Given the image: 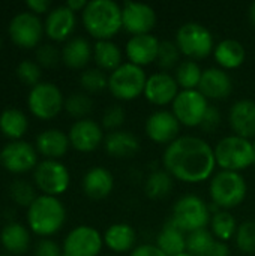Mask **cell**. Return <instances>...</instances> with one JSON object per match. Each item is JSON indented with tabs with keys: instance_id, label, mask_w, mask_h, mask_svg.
<instances>
[{
	"instance_id": "cell-1",
	"label": "cell",
	"mask_w": 255,
	"mask_h": 256,
	"mask_svg": "<svg viewBox=\"0 0 255 256\" xmlns=\"http://www.w3.org/2000/svg\"><path fill=\"white\" fill-rule=\"evenodd\" d=\"M164 170L183 183H201L212 177L216 160L213 147L200 136L183 135L167 146L162 156Z\"/></svg>"
},
{
	"instance_id": "cell-2",
	"label": "cell",
	"mask_w": 255,
	"mask_h": 256,
	"mask_svg": "<svg viewBox=\"0 0 255 256\" xmlns=\"http://www.w3.org/2000/svg\"><path fill=\"white\" fill-rule=\"evenodd\" d=\"M81 14L86 30L98 40H111L123 27L122 6L113 0H92Z\"/></svg>"
},
{
	"instance_id": "cell-3",
	"label": "cell",
	"mask_w": 255,
	"mask_h": 256,
	"mask_svg": "<svg viewBox=\"0 0 255 256\" xmlns=\"http://www.w3.org/2000/svg\"><path fill=\"white\" fill-rule=\"evenodd\" d=\"M65 219L66 210L56 196H38L27 212L29 226L35 234L42 237L56 234L63 226Z\"/></svg>"
},
{
	"instance_id": "cell-4",
	"label": "cell",
	"mask_w": 255,
	"mask_h": 256,
	"mask_svg": "<svg viewBox=\"0 0 255 256\" xmlns=\"http://www.w3.org/2000/svg\"><path fill=\"white\" fill-rule=\"evenodd\" d=\"M248 192L246 182L240 172L218 171L209 184V194L212 204L221 210H231L245 201Z\"/></svg>"
},
{
	"instance_id": "cell-5",
	"label": "cell",
	"mask_w": 255,
	"mask_h": 256,
	"mask_svg": "<svg viewBox=\"0 0 255 256\" xmlns=\"http://www.w3.org/2000/svg\"><path fill=\"white\" fill-rule=\"evenodd\" d=\"M213 152L216 165L222 171L240 172L255 164L252 142L237 135H228L219 140Z\"/></svg>"
},
{
	"instance_id": "cell-6",
	"label": "cell",
	"mask_w": 255,
	"mask_h": 256,
	"mask_svg": "<svg viewBox=\"0 0 255 256\" xmlns=\"http://www.w3.org/2000/svg\"><path fill=\"white\" fill-rule=\"evenodd\" d=\"M176 45L188 60L206 58L215 50V40L210 30L195 21L182 24L176 33Z\"/></svg>"
},
{
	"instance_id": "cell-7",
	"label": "cell",
	"mask_w": 255,
	"mask_h": 256,
	"mask_svg": "<svg viewBox=\"0 0 255 256\" xmlns=\"http://www.w3.org/2000/svg\"><path fill=\"white\" fill-rule=\"evenodd\" d=\"M147 78L143 68L126 62L110 74L108 90L119 100H134L144 94Z\"/></svg>"
},
{
	"instance_id": "cell-8",
	"label": "cell",
	"mask_w": 255,
	"mask_h": 256,
	"mask_svg": "<svg viewBox=\"0 0 255 256\" xmlns=\"http://www.w3.org/2000/svg\"><path fill=\"white\" fill-rule=\"evenodd\" d=\"M210 208L197 195H186L177 200L170 220L185 234L203 230L210 224Z\"/></svg>"
},
{
	"instance_id": "cell-9",
	"label": "cell",
	"mask_w": 255,
	"mask_h": 256,
	"mask_svg": "<svg viewBox=\"0 0 255 256\" xmlns=\"http://www.w3.org/2000/svg\"><path fill=\"white\" fill-rule=\"evenodd\" d=\"M29 108L38 118L50 120L65 108L60 88L51 82H39L29 93Z\"/></svg>"
},
{
	"instance_id": "cell-10",
	"label": "cell",
	"mask_w": 255,
	"mask_h": 256,
	"mask_svg": "<svg viewBox=\"0 0 255 256\" xmlns=\"http://www.w3.org/2000/svg\"><path fill=\"white\" fill-rule=\"evenodd\" d=\"M171 105L173 114L180 124L195 128L201 124V120L210 104L198 90H180Z\"/></svg>"
},
{
	"instance_id": "cell-11",
	"label": "cell",
	"mask_w": 255,
	"mask_h": 256,
	"mask_svg": "<svg viewBox=\"0 0 255 256\" xmlns=\"http://www.w3.org/2000/svg\"><path fill=\"white\" fill-rule=\"evenodd\" d=\"M35 182L44 195L57 196L68 190L71 176L63 164L47 159L35 168Z\"/></svg>"
},
{
	"instance_id": "cell-12",
	"label": "cell",
	"mask_w": 255,
	"mask_h": 256,
	"mask_svg": "<svg viewBox=\"0 0 255 256\" xmlns=\"http://www.w3.org/2000/svg\"><path fill=\"white\" fill-rule=\"evenodd\" d=\"M104 246V237L93 226L81 225L74 228L65 238L63 255L98 256Z\"/></svg>"
},
{
	"instance_id": "cell-13",
	"label": "cell",
	"mask_w": 255,
	"mask_h": 256,
	"mask_svg": "<svg viewBox=\"0 0 255 256\" xmlns=\"http://www.w3.org/2000/svg\"><path fill=\"white\" fill-rule=\"evenodd\" d=\"M44 33L41 20L32 12L17 14L9 22V36L12 42L23 48H33L39 44Z\"/></svg>"
},
{
	"instance_id": "cell-14",
	"label": "cell",
	"mask_w": 255,
	"mask_h": 256,
	"mask_svg": "<svg viewBox=\"0 0 255 256\" xmlns=\"http://www.w3.org/2000/svg\"><path fill=\"white\" fill-rule=\"evenodd\" d=\"M180 126L182 124L176 118L173 111L158 110L147 117L144 130L150 141H153L156 144L170 146L173 141H176L179 138Z\"/></svg>"
},
{
	"instance_id": "cell-15",
	"label": "cell",
	"mask_w": 255,
	"mask_h": 256,
	"mask_svg": "<svg viewBox=\"0 0 255 256\" xmlns=\"http://www.w3.org/2000/svg\"><path fill=\"white\" fill-rule=\"evenodd\" d=\"M122 24L132 36L147 34L156 24V12L150 4L125 2L122 6Z\"/></svg>"
},
{
	"instance_id": "cell-16",
	"label": "cell",
	"mask_w": 255,
	"mask_h": 256,
	"mask_svg": "<svg viewBox=\"0 0 255 256\" xmlns=\"http://www.w3.org/2000/svg\"><path fill=\"white\" fill-rule=\"evenodd\" d=\"M3 166L11 172H27L35 168L38 156L35 148L26 141H12L3 147L0 153Z\"/></svg>"
},
{
	"instance_id": "cell-17",
	"label": "cell",
	"mask_w": 255,
	"mask_h": 256,
	"mask_svg": "<svg viewBox=\"0 0 255 256\" xmlns=\"http://www.w3.org/2000/svg\"><path fill=\"white\" fill-rule=\"evenodd\" d=\"M179 94V84L168 72H156L147 78L144 96L146 99L158 106H165L174 102Z\"/></svg>"
},
{
	"instance_id": "cell-18",
	"label": "cell",
	"mask_w": 255,
	"mask_h": 256,
	"mask_svg": "<svg viewBox=\"0 0 255 256\" xmlns=\"http://www.w3.org/2000/svg\"><path fill=\"white\" fill-rule=\"evenodd\" d=\"M68 136L71 146L83 153L96 150L101 144H104V138H105L102 128L90 118L77 120L71 126Z\"/></svg>"
},
{
	"instance_id": "cell-19",
	"label": "cell",
	"mask_w": 255,
	"mask_h": 256,
	"mask_svg": "<svg viewBox=\"0 0 255 256\" xmlns=\"http://www.w3.org/2000/svg\"><path fill=\"white\" fill-rule=\"evenodd\" d=\"M159 45H161V42L152 33L137 34V36H131L128 39L125 52H126L129 63L143 68V66H147V64L156 62L158 52H159Z\"/></svg>"
},
{
	"instance_id": "cell-20",
	"label": "cell",
	"mask_w": 255,
	"mask_h": 256,
	"mask_svg": "<svg viewBox=\"0 0 255 256\" xmlns=\"http://www.w3.org/2000/svg\"><path fill=\"white\" fill-rule=\"evenodd\" d=\"M233 90V81L230 75L221 68H207L203 70V76L198 86V92L209 100H222L230 96Z\"/></svg>"
},
{
	"instance_id": "cell-21",
	"label": "cell",
	"mask_w": 255,
	"mask_h": 256,
	"mask_svg": "<svg viewBox=\"0 0 255 256\" xmlns=\"http://www.w3.org/2000/svg\"><path fill=\"white\" fill-rule=\"evenodd\" d=\"M228 123L234 135L245 140H255V102L242 99L233 104L228 112Z\"/></svg>"
},
{
	"instance_id": "cell-22",
	"label": "cell",
	"mask_w": 255,
	"mask_h": 256,
	"mask_svg": "<svg viewBox=\"0 0 255 256\" xmlns=\"http://www.w3.org/2000/svg\"><path fill=\"white\" fill-rule=\"evenodd\" d=\"M75 12L71 10L66 4L54 8L45 20V33L53 40L68 39L75 28Z\"/></svg>"
},
{
	"instance_id": "cell-23",
	"label": "cell",
	"mask_w": 255,
	"mask_h": 256,
	"mask_svg": "<svg viewBox=\"0 0 255 256\" xmlns=\"http://www.w3.org/2000/svg\"><path fill=\"white\" fill-rule=\"evenodd\" d=\"M140 140L128 130H114L104 138L105 152L116 159H128L140 152Z\"/></svg>"
},
{
	"instance_id": "cell-24",
	"label": "cell",
	"mask_w": 255,
	"mask_h": 256,
	"mask_svg": "<svg viewBox=\"0 0 255 256\" xmlns=\"http://www.w3.org/2000/svg\"><path fill=\"white\" fill-rule=\"evenodd\" d=\"M114 188L113 174L104 166L90 168L83 178V190L90 200L107 198Z\"/></svg>"
},
{
	"instance_id": "cell-25",
	"label": "cell",
	"mask_w": 255,
	"mask_h": 256,
	"mask_svg": "<svg viewBox=\"0 0 255 256\" xmlns=\"http://www.w3.org/2000/svg\"><path fill=\"white\" fill-rule=\"evenodd\" d=\"M135 243L137 232L129 224H113L104 234V244L116 254L132 252Z\"/></svg>"
},
{
	"instance_id": "cell-26",
	"label": "cell",
	"mask_w": 255,
	"mask_h": 256,
	"mask_svg": "<svg viewBox=\"0 0 255 256\" xmlns=\"http://www.w3.org/2000/svg\"><path fill=\"white\" fill-rule=\"evenodd\" d=\"M69 146V136L59 129L44 130L36 138V147L39 153L51 160H57L59 158L65 156Z\"/></svg>"
},
{
	"instance_id": "cell-27",
	"label": "cell",
	"mask_w": 255,
	"mask_h": 256,
	"mask_svg": "<svg viewBox=\"0 0 255 256\" xmlns=\"http://www.w3.org/2000/svg\"><path fill=\"white\" fill-rule=\"evenodd\" d=\"M213 56L221 69H237L243 64L246 52L245 46L236 39H224L215 45Z\"/></svg>"
},
{
	"instance_id": "cell-28",
	"label": "cell",
	"mask_w": 255,
	"mask_h": 256,
	"mask_svg": "<svg viewBox=\"0 0 255 256\" xmlns=\"http://www.w3.org/2000/svg\"><path fill=\"white\" fill-rule=\"evenodd\" d=\"M93 57V48L84 38H72L62 50V60L72 69L84 68Z\"/></svg>"
},
{
	"instance_id": "cell-29",
	"label": "cell",
	"mask_w": 255,
	"mask_h": 256,
	"mask_svg": "<svg viewBox=\"0 0 255 256\" xmlns=\"http://www.w3.org/2000/svg\"><path fill=\"white\" fill-rule=\"evenodd\" d=\"M186 236L171 220H167L156 238V246L167 256L180 255L186 252Z\"/></svg>"
},
{
	"instance_id": "cell-30",
	"label": "cell",
	"mask_w": 255,
	"mask_h": 256,
	"mask_svg": "<svg viewBox=\"0 0 255 256\" xmlns=\"http://www.w3.org/2000/svg\"><path fill=\"white\" fill-rule=\"evenodd\" d=\"M122 58V50L113 40H98L93 45V60L101 70H116L123 64Z\"/></svg>"
},
{
	"instance_id": "cell-31",
	"label": "cell",
	"mask_w": 255,
	"mask_h": 256,
	"mask_svg": "<svg viewBox=\"0 0 255 256\" xmlns=\"http://www.w3.org/2000/svg\"><path fill=\"white\" fill-rule=\"evenodd\" d=\"M0 240L3 248L15 255H21L27 252L30 246V234L20 224H9L3 228L0 234Z\"/></svg>"
},
{
	"instance_id": "cell-32",
	"label": "cell",
	"mask_w": 255,
	"mask_h": 256,
	"mask_svg": "<svg viewBox=\"0 0 255 256\" xmlns=\"http://www.w3.org/2000/svg\"><path fill=\"white\" fill-rule=\"evenodd\" d=\"M237 222L233 218L230 212L218 210L210 218V232L218 242L227 243L230 238H233L237 232Z\"/></svg>"
},
{
	"instance_id": "cell-33",
	"label": "cell",
	"mask_w": 255,
	"mask_h": 256,
	"mask_svg": "<svg viewBox=\"0 0 255 256\" xmlns=\"http://www.w3.org/2000/svg\"><path fill=\"white\" fill-rule=\"evenodd\" d=\"M27 128V117L20 110L8 108L0 114V130L3 132V135L12 140H18L26 134Z\"/></svg>"
},
{
	"instance_id": "cell-34",
	"label": "cell",
	"mask_w": 255,
	"mask_h": 256,
	"mask_svg": "<svg viewBox=\"0 0 255 256\" xmlns=\"http://www.w3.org/2000/svg\"><path fill=\"white\" fill-rule=\"evenodd\" d=\"M201 76H203V69L194 60L180 62L174 74V78L179 87H182V90H198Z\"/></svg>"
},
{
	"instance_id": "cell-35",
	"label": "cell",
	"mask_w": 255,
	"mask_h": 256,
	"mask_svg": "<svg viewBox=\"0 0 255 256\" xmlns=\"http://www.w3.org/2000/svg\"><path fill=\"white\" fill-rule=\"evenodd\" d=\"M173 189V177L165 170H158L149 174L144 192L150 200H162L168 196V194Z\"/></svg>"
},
{
	"instance_id": "cell-36",
	"label": "cell",
	"mask_w": 255,
	"mask_h": 256,
	"mask_svg": "<svg viewBox=\"0 0 255 256\" xmlns=\"http://www.w3.org/2000/svg\"><path fill=\"white\" fill-rule=\"evenodd\" d=\"M216 238L213 234L203 228L186 236V252L192 256H210Z\"/></svg>"
},
{
	"instance_id": "cell-37",
	"label": "cell",
	"mask_w": 255,
	"mask_h": 256,
	"mask_svg": "<svg viewBox=\"0 0 255 256\" xmlns=\"http://www.w3.org/2000/svg\"><path fill=\"white\" fill-rule=\"evenodd\" d=\"M92 108H93V100L87 93H80V92L72 93L65 100L66 112L78 120L86 118V116H89L92 112Z\"/></svg>"
},
{
	"instance_id": "cell-38",
	"label": "cell",
	"mask_w": 255,
	"mask_h": 256,
	"mask_svg": "<svg viewBox=\"0 0 255 256\" xmlns=\"http://www.w3.org/2000/svg\"><path fill=\"white\" fill-rule=\"evenodd\" d=\"M180 50L176 45V42L173 40H162L159 45V52H158V58H156V64L159 66V69H162V72H167L173 68L179 66V60H180Z\"/></svg>"
},
{
	"instance_id": "cell-39",
	"label": "cell",
	"mask_w": 255,
	"mask_h": 256,
	"mask_svg": "<svg viewBox=\"0 0 255 256\" xmlns=\"http://www.w3.org/2000/svg\"><path fill=\"white\" fill-rule=\"evenodd\" d=\"M81 87L89 93H99L108 88V76L101 69H87L80 75Z\"/></svg>"
},
{
	"instance_id": "cell-40",
	"label": "cell",
	"mask_w": 255,
	"mask_h": 256,
	"mask_svg": "<svg viewBox=\"0 0 255 256\" xmlns=\"http://www.w3.org/2000/svg\"><path fill=\"white\" fill-rule=\"evenodd\" d=\"M236 246L240 252L246 255L255 254V222L248 220L239 225L237 232L234 236Z\"/></svg>"
},
{
	"instance_id": "cell-41",
	"label": "cell",
	"mask_w": 255,
	"mask_h": 256,
	"mask_svg": "<svg viewBox=\"0 0 255 256\" xmlns=\"http://www.w3.org/2000/svg\"><path fill=\"white\" fill-rule=\"evenodd\" d=\"M11 196H12V200L17 204H20L23 207H30L35 202V200L38 198L36 194H35L33 186L26 183V182H23V180H17V182L12 183V186H11Z\"/></svg>"
},
{
	"instance_id": "cell-42",
	"label": "cell",
	"mask_w": 255,
	"mask_h": 256,
	"mask_svg": "<svg viewBox=\"0 0 255 256\" xmlns=\"http://www.w3.org/2000/svg\"><path fill=\"white\" fill-rule=\"evenodd\" d=\"M17 76L24 84L35 87L39 84V80H41V68L32 60H23L17 66Z\"/></svg>"
},
{
	"instance_id": "cell-43",
	"label": "cell",
	"mask_w": 255,
	"mask_h": 256,
	"mask_svg": "<svg viewBox=\"0 0 255 256\" xmlns=\"http://www.w3.org/2000/svg\"><path fill=\"white\" fill-rule=\"evenodd\" d=\"M125 118H126L125 110L120 105H111L102 114V126L107 130L114 132L119 130V128L125 123Z\"/></svg>"
},
{
	"instance_id": "cell-44",
	"label": "cell",
	"mask_w": 255,
	"mask_h": 256,
	"mask_svg": "<svg viewBox=\"0 0 255 256\" xmlns=\"http://www.w3.org/2000/svg\"><path fill=\"white\" fill-rule=\"evenodd\" d=\"M60 57H62V52H59L57 48L50 44L41 45L36 50V60L44 68H54L59 63Z\"/></svg>"
},
{
	"instance_id": "cell-45",
	"label": "cell",
	"mask_w": 255,
	"mask_h": 256,
	"mask_svg": "<svg viewBox=\"0 0 255 256\" xmlns=\"http://www.w3.org/2000/svg\"><path fill=\"white\" fill-rule=\"evenodd\" d=\"M219 124H221V112H219V110L215 105H209V108H207V111H206V114H204V117L201 120L200 128L204 132L212 134L219 128Z\"/></svg>"
},
{
	"instance_id": "cell-46",
	"label": "cell",
	"mask_w": 255,
	"mask_h": 256,
	"mask_svg": "<svg viewBox=\"0 0 255 256\" xmlns=\"http://www.w3.org/2000/svg\"><path fill=\"white\" fill-rule=\"evenodd\" d=\"M60 248L53 240H41L35 248V256H62Z\"/></svg>"
},
{
	"instance_id": "cell-47",
	"label": "cell",
	"mask_w": 255,
	"mask_h": 256,
	"mask_svg": "<svg viewBox=\"0 0 255 256\" xmlns=\"http://www.w3.org/2000/svg\"><path fill=\"white\" fill-rule=\"evenodd\" d=\"M129 256H167L156 244H141L137 246Z\"/></svg>"
},
{
	"instance_id": "cell-48",
	"label": "cell",
	"mask_w": 255,
	"mask_h": 256,
	"mask_svg": "<svg viewBox=\"0 0 255 256\" xmlns=\"http://www.w3.org/2000/svg\"><path fill=\"white\" fill-rule=\"evenodd\" d=\"M27 8L29 9H32L35 14H44V12H47L48 10V8H50V2L48 0H27Z\"/></svg>"
},
{
	"instance_id": "cell-49",
	"label": "cell",
	"mask_w": 255,
	"mask_h": 256,
	"mask_svg": "<svg viewBox=\"0 0 255 256\" xmlns=\"http://www.w3.org/2000/svg\"><path fill=\"white\" fill-rule=\"evenodd\" d=\"M210 256H230V249H228L227 243L218 242V240H216V243H215V246H213V250H212Z\"/></svg>"
},
{
	"instance_id": "cell-50",
	"label": "cell",
	"mask_w": 255,
	"mask_h": 256,
	"mask_svg": "<svg viewBox=\"0 0 255 256\" xmlns=\"http://www.w3.org/2000/svg\"><path fill=\"white\" fill-rule=\"evenodd\" d=\"M87 3H89V2H86V0H69V2H66V6H68L71 10H74V12H78V10L83 12V10L86 9Z\"/></svg>"
},
{
	"instance_id": "cell-51",
	"label": "cell",
	"mask_w": 255,
	"mask_h": 256,
	"mask_svg": "<svg viewBox=\"0 0 255 256\" xmlns=\"http://www.w3.org/2000/svg\"><path fill=\"white\" fill-rule=\"evenodd\" d=\"M248 16H249V21L252 22V26H255V2L249 6V10H248Z\"/></svg>"
},
{
	"instance_id": "cell-52",
	"label": "cell",
	"mask_w": 255,
	"mask_h": 256,
	"mask_svg": "<svg viewBox=\"0 0 255 256\" xmlns=\"http://www.w3.org/2000/svg\"><path fill=\"white\" fill-rule=\"evenodd\" d=\"M177 256H192L191 254H188V252H183V254H180V255H177Z\"/></svg>"
},
{
	"instance_id": "cell-53",
	"label": "cell",
	"mask_w": 255,
	"mask_h": 256,
	"mask_svg": "<svg viewBox=\"0 0 255 256\" xmlns=\"http://www.w3.org/2000/svg\"><path fill=\"white\" fill-rule=\"evenodd\" d=\"M252 146H254V152H255V140H254V142H252Z\"/></svg>"
},
{
	"instance_id": "cell-54",
	"label": "cell",
	"mask_w": 255,
	"mask_h": 256,
	"mask_svg": "<svg viewBox=\"0 0 255 256\" xmlns=\"http://www.w3.org/2000/svg\"><path fill=\"white\" fill-rule=\"evenodd\" d=\"M0 48H2V39H0Z\"/></svg>"
},
{
	"instance_id": "cell-55",
	"label": "cell",
	"mask_w": 255,
	"mask_h": 256,
	"mask_svg": "<svg viewBox=\"0 0 255 256\" xmlns=\"http://www.w3.org/2000/svg\"><path fill=\"white\" fill-rule=\"evenodd\" d=\"M62 256H66V255H62Z\"/></svg>"
},
{
	"instance_id": "cell-56",
	"label": "cell",
	"mask_w": 255,
	"mask_h": 256,
	"mask_svg": "<svg viewBox=\"0 0 255 256\" xmlns=\"http://www.w3.org/2000/svg\"><path fill=\"white\" fill-rule=\"evenodd\" d=\"M0 256H3V255H0Z\"/></svg>"
}]
</instances>
